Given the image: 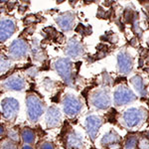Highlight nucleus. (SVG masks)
Instances as JSON below:
<instances>
[{
  "label": "nucleus",
  "mask_w": 149,
  "mask_h": 149,
  "mask_svg": "<svg viewBox=\"0 0 149 149\" xmlns=\"http://www.w3.org/2000/svg\"><path fill=\"white\" fill-rule=\"evenodd\" d=\"M27 104L29 118L32 121H36L43 112V103L38 97L30 95L27 98Z\"/></svg>",
  "instance_id": "nucleus-1"
},
{
  "label": "nucleus",
  "mask_w": 149,
  "mask_h": 149,
  "mask_svg": "<svg viewBox=\"0 0 149 149\" xmlns=\"http://www.w3.org/2000/svg\"><path fill=\"white\" fill-rule=\"evenodd\" d=\"M1 107L4 116L7 117V118H12V117L16 116V114H17V111L19 109V103L14 98L6 97L2 100Z\"/></svg>",
  "instance_id": "nucleus-2"
},
{
  "label": "nucleus",
  "mask_w": 149,
  "mask_h": 149,
  "mask_svg": "<svg viewBox=\"0 0 149 149\" xmlns=\"http://www.w3.org/2000/svg\"><path fill=\"white\" fill-rule=\"evenodd\" d=\"M134 100H135L134 93L127 88H124V86L119 88L114 93V102L117 105L125 104V103L130 102Z\"/></svg>",
  "instance_id": "nucleus-3"
},
{
  "label": "nucleus",
  "mask_w": 149,
  "mask_h": 149,
  "mask_svg": "<svg viewBox=\"0 0 149 149\" xmlns=\"http://www.w3.org/2000/svg\"><path fill=\"white\" fill-rule=\"evenodd\" d=\"M124 121L128 127H134L142 120L143 118V112L141 109H130L126 110L123 115Z\"/></svg>",
  "instance_id": "nucleus-4"
},
{
  "label": "nucleus",
  "mask_w": 149,
  "mask_h": 149,
  "mask_svg": "<svg viewBox=\"0 0 149 149\" xmlns=\"http://www.w3.org/2000/svg\"><path fill=\"white\" fill-rule=\"evenodd\" d=\"M56 70L65 81H69L72 78V64L69 59H60L56 62Z\"/></svg>",
  "instance_id": "nucleus-5"
},
{
  "label": "nucleus",
  "mask_w": 149,
  "mask_h": 149,
  "mask_svg": "<svg viewBox=\"0 0 149 149\" xmlns=\"http://www.w3.org/2000/svg\"><path fill=\"white\" fill-rule=\"evenodd\" d=\"M81 109V103L77 97L73 95H68L65 98L64 102V110L67 114L74 115L77 114Z\"/></svg>",
  "instance_id": "nucleus-6"
},
{
  "label": "nucleus",
  "mask_w": 149,
  "mask_h": 149,
  "mask_svg": "<svg viewBox=\"0 0 149 149\" xmlns=\"http://www.w3.org/2000/svg\"><path fill=\"white\" fill-rule=\"evenodd\" d=\"M93 104L100 109H107L110 104V97L109 93L103 92V91L95 93L93 95Z\"/></svg>",
  "instance_id": "nucleus-7"
},
{
  "label": "nucleus",
  "mask_w": 149,
  "mask_h": 149,
  "mask_svg": "<svg viewBox=\"0 0 149 149\" xmlns=\"http://www.w3.org/2000/svg\"><path fill=\"white\" fill-rule=\"evenodd\" d=\"M15 31V24L12 20L4 19L0 21V41H5Z\"/></svg>",
  "instance_id": "nucleus-8"
},
{
  "label": "nucleus",
  "mask_w": 149,
  "mask_h": 149,
  "mask_svg": "<svg viewBox=\"0 0 149 149\" xmlns=\"http://www.w3.org/2000/svg\"><path fill=\"white\" fill-rule=\"evenodd\" d=\"M117 62H118V68L120 73L127 74L132 70V59L126 52L119 53Z\"/></svg>",
  "instance_id": "nucleus-9"
},
{
  "label": "nucleus",
  "mask_w": 149,
  "mask_h": 149,
  "mask_svg": "<svg viewBox=\"0 0 149 149\" xmlns=\"http://www.w3.org/2000/svg\"><path fill=\"white\" fill-rule=\"evenodd\" d=\"M100 125H102V119L98 116L91 115V116L86 117V128H88V134L93 139L95 138Z\"/></svg>",
  "instance_id": "nucleus-10"
},
{
  "label": "nucleus",
  "mask_w": 149,
  "mask_h": 149,
  "mask_svg": "<svg viewBox=\"0 0 149 149\" xmlns=\"http://www.w3.org/2000/svg\"><path fill=\"white\" fill-rule=\"evenodd\" d=\"M10 54L15 58L24 57L27 54V45L22 40H16L12 43V45L9 48Z\"/></svg>",
  "instance_id": "nucleus-11"
},
{
  "label": "nucleus",
  "mask_w": 149,
  "mask_h": 149,
  "mask_svg": "<svg viewBox=\"0 0 149 149\" xmlns=\"http://www.w3.org/2000/svg\"><path fill=\"white\" fill-rule=\"evenodd\" d=\"M46 121L48 126L50 127L57 126L60 123V121H61V114H60V111L57 107H52L48 109L46 115Z\"/></svg>",
  "instance_id": "nucleus-12"
},
{
  "label": "nucleus",
  "mask_w": 149,
  "mask_h": 149,
  "mask_svg": "<svg viewBox=\"0 0 149 149\" xmlns=\"http://www.w3.org/2000/svg\"><path fill=\"white\" fill-rule=\"evenodd\" d=\"M57 22L64 30H71L74 24V15L72 13H65L57 18Z\"/></svg>",
  "instance_id": "nucleus-13"
},
{
  "label": "nucleus",
  "mask_w": 149,
  "mask_h": 149,
  "mask_svg": "<svg viewBox=\"0 0 149 149\" xmlns=\"http://www.w3.org/2000/svg\"><path fill=\"white\" fill-rule=\"evenodd\" d=\"M7 88L13 91H21L25 86V81L21 77H11L10 79H8L5 85Z\"/></svg>",
  "instance_id": "nucleus-14"
},
{
  "label": "nucleus",
  "mask_w": 149,
  "mask_h": 149,
  "mask_svg": "<svg viewBox=\"0 0 149 149\" xmlns=\"http://www.w3.org/2000/svg\"><path fill=\"white\" fill-rule=\"evenodd\" d=\"M66 52L70 57H73V58L79 57V56H81L84 52L83 51V46H81L78 41L72 40L71 42L68 44V46H67Z\"/></svg>",
  "instance_id": "nucleus-15"
},
{
  "label": "nucleus",
  "mask_w": 149,
  "mask_h": 149,
  "mask_svg": "<svg viewBox=\"0 0 149 149\" xmlns=\"http://www.w3.org/2000/svg\"><path fill=\"white\" fill-rule=\"evenodd\" d=\"M119 141V136L116 132L114 131H109V133H107L102 139V144L103 146H109L111 144L117 143Z\"/></svg>",
  "instance_id": "nucleus-16"
},
{
  "label": "nucleus",
  "mask_w": 149,
  "mask_h": 149,
  "mask_svg": "<svg viewBox=\"0 0 149 149\" xmlns=\"http://www.w3.org/2000/svg\"><path fill=\"white\" fill-rule=\"evenodd\" d=\"M68 144H69V147H71V148H74V149L80 148L81 146V136L76 133L71 134L68 138Z\"/></svg>",
  "instance_id": "nucleus-17"
},
{
  "label": "nucleus",
  "mask_w": 149,
  "mask_h": 149,
  "mask_svg": "<svg viewBox=\"0 0 149 149\" xmlns=\"http://www.w3.org/2000/svg\"><path fill=\"white\" fill-rule=\"evenodd\" d=\"M131 83L134 86L135 90L140 93V95H144V83L143 80L140 76H134L131 79Z\"/></svg>",
  "instance_id": "nucleus-18"
},
{
  "label": "nucleus",
  "mask_w": 149,
  "mask_h": 149,
  "mask_svg": "<svg viewBox=\"0 0 149 149\" xmlns=\"http://www.w3.org/2000/svg\"><path fill=\"white\" fill-rule=\"evenodd\" d=\"M22 138L26 143H31L34 141L35 135L32 130H30L29 128H25L22 131Z\"/></svg>",
  "instance_id": "nucleus-19"
},
{
  "label": "nucleus",
  "mask_w": 149,
  "mask_h": 149,
  "mask_svg": "<svg viewBox=\"0 0 149 149\" xmlns=\"http://www.w3.org/2000/svg\"><path fill=\"white\" fill-rule=\"evenodd\" d=\"M11 65V62L8 59H6L5 57H1L0 58V74L3 73V72L7 71L9 69Z\"/></svg>",
  "instance_id": "nucleus-20"
},
{
  "label": "nucleus",
  "mask_w": 149,
  "mask_h": 149,
  "mask_svg": "<svg viewBox=\"0 0 149 149\" xmlns=\"http://www.w3.org/2000/svg\"><path fill=\"white\" fill-rule=\"evenodd\" d=\"M136 142H137V140H136L135 137H129L127 139L126 143H125V147L126 148H132L135 146Z\"/></svg>",
  "instance_id": "nucleus-21"
},
{
  "label": "nucleus",
  "mask_w": 149,
  "mask_h": 149,
  "mask_svg": "<svg viewBox=\"0 0 149 149\" xmlns=\"http://www.w3.org/2000/svg\"><path fill=\"white\" fill-rule=\"evenodd\" d=\"M41 149H53V146L49 143H45V144H43Z\"/></svg>",
  "instance_id": "nucleus-22"
},
{
  "label": "nucleus",
  "mask_w": 149,
  "mask_h": 149,
  "mask_svg": "<svg viewBox=\"0 0 149 149\" xmlns=\"http://www.w3.org/2000/svg\"><path fill=\"white\" fill-rule=\"evenodd\" d=\"M3 149H16V148H15V146H14L13 144L7 143V144H5V146L3 147Z\"/></svg>",
  "instance_id": "nucleus-23"
},
{
  "label": "nucleus",
  "mask_w": 149,
  "mask_h": 149,
  "mask_svg": "<svg viewBox=\"0 0 149 149\" xmlns=\"http://www.w3.org/2000/svg\"><path fill=\"white\" fill-rule=\"evenodd\" d=\"M22 149H32V148H31V147H30V146L26 145V146H24V147H23Z\"/></svg>",
  "instance_id": "nucleus-24"
},
{
  "label": "nucleus",
  "mask_w": 149,
  "mask_h": 149,
  "mask_svg": "<svg viewBox=\"0 0 149 149\" xmlns=\"http://www.w3.org/2000/svg\"><path fill=\"white\" fill-rule=\"evenodd\" d=\"M2 132H3V127H2L1 125H0V134H1Z\"/></svg>",
  "instance_id": "nucleus-25"
},
{
  "label": "nucleus",
  "mask_w": 149,
  "mask_h": 149,
  "mask_svg": "<svg viewBox=\"0 0 149 149\" xmlns=\"http://www.w3.org/2000/svg\"><path fill=\"white\" fill-rule=\"evenodd\" d=\"M148 137H149V132H148Z\"/></svg>",
  "instance_id": "nucleus-26"
}]
</instances>
